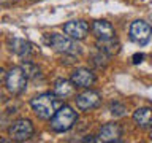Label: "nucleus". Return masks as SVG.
Wrapping results in <instances>:
<instances>
[{
	"label": "nucleus",
	"mask_w": 152,
	"mask_h": 143,
	"mask_svg": "<svg viewBox=\"0 0 152 143\" xmlns=\"http://www.w3.org/2000/svg\"><path fill=\"white\" fill-rule=\"evenodd\" d=\"M71 81H73V84L76 88L89 89L90 86L95 84L97 76H95V73L89 69H76L73 73H71Z\"/></svg>",
	"instance_id": "obj_9"
},
{
	"label": "nucleus",
	"mask_w": 152,
	"mask_h": 143,
	"mask_svg": "<svg viewBox=\"0 0 152 143\" xmlns=\"http://www.w3.org/2000/svg\"><path fill=\"white\" fill-rule=\"evenodd\" d=\"M92 30L95 33V37L98 40H104V38H111L116 35V30H114L113 24L104 21V19H100V21H95L92 24Z\"/></svg>",
	"instance_id": "obj_12"
},
{
	"label": "nucleus",
	"mask_w": 152,
	"mask_h": 143,
	"mask_svg": "<svg viewBox=\"0 0 152 143\" xmlns=\"http://www.w3.org/2000/svg\"><path fill=\"white\" fill-rule=\"evenodd\" d=\"M43 41L46 43L49 48H52L54 51L60 52V54H68V56H75L79 52V46L75 43V40L71 37L62 35V33H46L43 37Z\"/></svg>",
	"instance_id": "obj_2"
},
{
	"label": "nucleus",
	"mask_w": 152,
	"mask_h": 143,
	"mask_svg": "<svg viewBox=\"0 0 152 143\" xmlns=\"http://www.w3.org/2000/svg\"><path fill=\"white\" fill-rule=\"evenodd\" d=\"M92 59H94L92 62L98 67V69H104V67H106V64H108L109 56H106V54H104V52H102V51H98L97 54L92 57Z\"/></svg>",
	"instance_id": "obj_16"
},
{
	"label": "nucleus",
	"mask_w": 152,
	"mask_h": 143,
	"mask_svg": "<svg viewBox=\"0 0 152 143\" xmlns=\"http://www.w3.org/2000/svg\"><path fill=\"white\" fill-rule=\"evenodd\" d=\"M151 140H152V130H151Z\"/></svg>",
	"instance_id": "obj_21"
},
{
	"label": "nucleus",
	"mask_w": 152,
	"mask_h": 143,
	"mask_svg": "<svg viewBox=\"0 0 152 143\" xmlns=\"http://www.w3.org/2000/svg\"><path fill=\"white\" fill-rule=\"evenodd\" d=\"M30 107L33 113L40 119H51L57 111V99L54 92H45L30 100Z\"/></svg>",
	"instance_id": "obj_1"
},
{
	"label": "nucleus",
	"mask_w": 152,
	"mask_h": 143,
	"mask_svg": "<svg viewBox=\"0 0 152 143\" xmlns=\"http://www.w3.org/2000/svg\"><path fill=\"white\" fill-rule=\"evenodd\" d=\"M35 132V127L30 119H18L14 121L8 129V135L11 138V142H26L30 140Z\"/></svg>",
	"instance_id": "obj_5"
},
{
	"label": "nucleus",
	"mask_w": 152,
	"mask_h": 143,
	"mask_svg": "<svg viewBox=\"0 0 152 143\" xmlns=\"http://www.w3.org/2000/svg\"><path fill=\"white\" fill-rule=\"evenodd\" d=\"M109 111H111L114 116H124V114H125V111H127V108H125V105H124V103L113 102L111 107H109Z\"/></svg>",
	"instance_id": "obj_17"
},
{
	"label": "nucleus",
	"mask_w": 152,
	"mask_h": 143,
	"mask_svg": "<svg viewBox=\"0 0 152 143\" xmlns=\"http://www.w3.org/2000/svg\"><path fill=\"white\" fill-rule=\"evenodd\" d=\"M8 48L11 52L22 57V59L30 57V54L33 52V46L28 41L22 40V38H8Z\"/></svg>",
	"instance_id": "obj_11"
},
{
	"label": "nucleus",
	"mask_w": 152,
	"mask_h": 143,
	"mask_svg": "<svg viewBox=\"0 0 152 143\" xmlns=\"http://www.w3.org/2000/svg\"><path fill=\"white\" fill-rule=\"evenodd\" d=\"M78 121V113L75 111L70 105H62L51 118V129L57 133L66 132Z\"/></svg>",
	"instance_id": "obj_3"
},
{
	"label": "nucleus",
	"mask_w": 152,
	"mask_h": 143,
	"mask_svg": "<svg viewBox=\"0 0 152 143\" xmlns=\"http://www.w3.org/2000/svg\"><path fill=\"white\" fill-rule=\"evenodd\" d=\"M97 48H98V51H102L106 56L111 57V56H116L121 51V43H119L116 37H111V38H104V40H98Z\"/></svg>",
	"instance_id": "obj_14"
},
{
	"label": "nucleus",
	"mask_w": 152,
	"mask_h": 143,
	"mask_svg": "<svg viewBox=\"0 0 152 143\" xmlns=\"http://www.w3.org/2000/svg\"><path fill=\"white\" fill-rule=\"evenodd\" d=\"M89 24L86 21H70L64 26V32L73 40H84L89 33Z\"/></svg>",
	"instance_id": "obj_10"
},
{
	"label": "nucleus",
	"mask_w": 152,
	"mask_h": 143,
	"mask_svg": "<svg viewBox=\"0 0 152 143\" xmlns=\"http://www.w3.org/2000/svg\"><path fill=\"white\" fill-rule=\"evenodd\" d=\"M7 89L10 94L19 95L22 94L27 88V75L22 67H13L7 73Z\"/></svg>",
	"instance_id": "obj_4"
},
{
	"label": "nucleus",
	"mask_w": 152,
	"mask_h": 143,
	"mask_svg": "<svg viewBox=\"0 0 152 143\" xmlns=\"http://www.w3.org/2000/svg\"><path fill=\"white\" fill-rule=\"evenodd\" d=\"M142 59H144V54H141V52H136V54L132 57V60H133V64H135V65L141 64V62H142Z\"/></svg>",
	"instance_id": "obj_19"
},
{
	"label": "nucleus",
	"mask_w": 152,
	"mask_h": 143,
	"mask_svg": "<svg viewBox=\"0 0 152 143\" xmlns=\"http://www.w3.org/2000/svg\"><path fill=\"white\" fill-rule=\"evenodd\" d=\"M3 81H7V72H5L2 67H0V84H2Z\"/></svg>",
	"instance_id": "obj_20"
},
{
	"label": "nucleus",
	"mask_w": 152,
	"mask_h": 143,
	"mask_svg": "<svg viewBox=\"0 0 152 143\" xmlns=\"http://www.w3.org/2000/svg\"><path fill=\"white\" fill-rule=\"evenodd\" d=\"M133 121H135V124L141 129L152 127V108H149V107L138 108L136 111L133 113Z\"/></svg>",
	"instance_id": "obj_13"
},
{
	"label": "nucleus",
	"mask_w": 152,
	"mask_h": 143,
	"mask_svg": "<svg viewBox=\"0 0 152 143\" xmlns=\"http://www.w3.org/2000/svg\"><path fill=\"white\" fill-rule=\"evenodd\" d=\"M124 135V129L117 122H108L102 126L98 132V142L104 143H117L121 142V137Z\"/></svg>",
	"instance_id": "obj_8"
},
{
	"label": "nucleus",
	"mask_w": 152,
	"mask_h": 143,
	"mask_svg": "<svg viewBox=\"0 0 152 143\" xmlns=\"http://www.w3.org/2000/svg\"><path fill=\"white\" fill-rule=\"evenodd\" d=\"M24 72H26L27 78H32V76H37V73H40V69L37 65H33L32 62H27L26 65H22Z\"/></svg>",
	"instance_id": "obj_18"
},
{
	"label": "nucleus",
	"mask_w": 152,
	"mask_h": 143,
	"mask_svg": "<svg viewBox=\"0 0 152 143\" xmlns=\"http://www.w3.org/2000/svg\"><path fill=\"white\" fill-rule=\"evenodd\" d=\"M75 88L76 86L73 84V81L60 78L54 83V94H56V97H59V99H66V97H70V95L75 94Z\"/></svg>",
	"instance_id": "obj_15"
},
{
	"label": "nucleus",
	"mask_w": 152,
	"mask_h": 143,
	"mask_svg": "<svg viewBox=\"0 0 152 143\" xmlns=\"http://www.w3.org/2000/svg\"><path fill=\"white\" fill-rule=\"evenodd\" d=\"M128 35H130V40L135 41L136 45L144 46V45H147V41L151 40L152 27H151L146 21H141V19H138V21L132 22L130 30H128Z\"/></svg>",
	"instance_id": "obj_6"
},
{
	"label": "nucleus",
	"mask_w": 152,
	"mask_h": 143,
	"mask_svg": "<svg viewBox=\"0 0 152 143\" xmlns=\"http://www.w3.org/2000/svg\"><path fill=\"white\" fill-rule=\"evenodd\" d=\"M76 107L83 111H90V110L97 108L100 103H102V95H100L97 91L87 89L84 92H81L76 95Z\"/></svg>",
	"instance_id": "obj_7"
}]
</instances>
